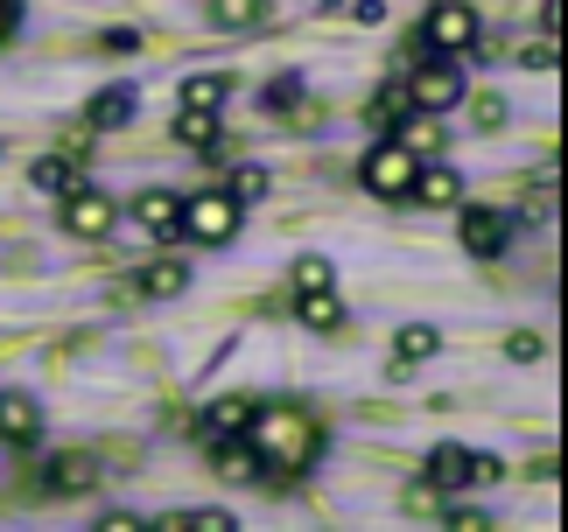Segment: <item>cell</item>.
I'll return each instance as SVG.
<instances>
[{
  "label": "cell",
  "mask_w": 568,
  "mask_h": 532,
  "mask_svg": "<svg viewBox=\"0 0 568 532\" xmlns=\"http://www.w3.org/2000/svg\"><path fill=\"white\" fill-rule=\"evenodd\" d=\"M134 287H141L148 301H176L183 287H190V266L183 259H155V266H141V274H134Z\"/></svg>",
  "instance_id": "14"
},
{
  "label": "cell",
  "mask_w": 568,
  "mask_h": 532,
  "mask_svg": "<svg viewBox=\"0 0 568 532\" xmlns=\"http://www.w3.org/2000/svg\"><path fill=\"white\" fill-rule=\"evenodd\" d=\"M393 350H400V365H422V358H435V350H443V329H428V323H407L400 337H393Z\"/></svg>",
  "instance_id": "21"
},
{
  "label": "cell",
  "mask_w": 568,
  "mask_h": 532,
  "mask_svg": "<svg viewBox=\"0 0 568 532\" xmlns=\"http://www.w3.org/2000/svg\"><path fill=\"white\" fill-rule=\"evenodd\" d=\"M42 434V413L29 392H0V441H36Z\"/></svg>",
  "instance_id": "13"
},
{
  "label": "cell",
  "mask_w": 568,
  "mask_h": 532,
  "mask_svg": "<svg viewBox=\"0 0 568 532\" xmlns=\"http://www.w3.org/2000/svg\"><path fill=\"white\" fill-rule=\"evenodd\" d=\"M92 483H99V462L92 456H57L50 462V491L57 498H78V491H92Z\"/></svg>",
  "instance_id": "17"
},
{
  "label": "cell",
  "mask_w": 568,
  "mask_h": 532,
  "mask_svg": "<svg viewBox=\"0 0 568 532\" xmlns=\"http://www.w3.org/2000/svg\"><path fill=\"white\" fill-rule=\"evenodd\" d=\"M540 350H548V344H540L534 329H513V337H506V358H513V365H534Z\"/></svg>",
  "instance_id": "30"
},
{
  "label": "cell",
  "mask_w": 568,
  "mask_h": 532,
  "mask_svg": "<svg viewBox=\"0 0 568 532\" xmlns=\"http://www.w3.org/2000/svg\"><path fill=\"white\" fill-rule=\"evenodd\" d=\"M239 434L253 441L260 477H274V483L310 477V470H316V456H323V420L302 407V399H274V407H253V420H246Z\"/></svg>",
  "instance_id": "1"
},
{
  "label": "cell",
  "mask_w": 568,
  "mask_h": 532,
  "mask_svg": "<svg viewBox=\"0 0 568 532\" xmlns=\"http://www.w3.org/2000/svg\"><path fill=\"white\" fill-rule=\"evenodd\" d=\"M134 525H141L134 512H99V532H134Z\"/></svg>",
  "instance_id": "35"
},
{
  "label": "cell",
  "mask_w": 568,
  "mask_h": 532,
  "mask_svg": "<svg viewBox=\"0 0 568 532\" xmlns=\"http://www.w3.org/2000/svg\"><path fill=\"white\" fill-rule=\"evenodd\" d=\"M253 420V399H217V407L204 413V434H239Z\"/></svg>",
  "instance_id": "22"
},
{
  "label": "cell",
  "mask_w": 568,
  "mask_h": 532,
  "mask_svg": "<svg viewBox=\"0 0 568 532\" xmlns=\"http://www.w3.org/2000/svg\"><path fill=\"white\" fill-rule=\"evenodd\" d=\"M506 238H513V217H506V211H485V204L464 211V253L498 259V253H506Z\"/></svg>",
  "instance_id": "8"
},
{
  "label": "cell",
  "mask_w": 568,
  "mask_h": 532,
  "mask_svg": "<svg viewBox=\"0 0 568 532\" xmlns=\"http://www.w3.org/2000/svg\"><path fill=\"white\" fill-rule=\"evenodd\" d=\"M337 280V266L323 259V253H310V259H295V287H331Z\"/></svg>",
  "instance_id": "26"
},
{
  "label": "cell",
  "mask_w": 568,
  "mask_h": 532,
  "mask_svg": "<svg viewBox=\"0 0 568 532\" xmlns=\"http://www.w3.org/2000/svg\"><path fill=\"white\" fill-rule=\"evenodd\" d=\"M407 105H414V99H407V84H400V78H393V84H379V99H373V105H365V120H379V126H393V120H400V113H407Z\"/></svg>",
  "instance_id": "24"
},
{
  "label": "cell",
  "mask_w": 568,
  "mask_h": 532,
  "mask_svg": "<svg viewBox=\"0 0 568 532\" xmlns=\"http://www.w3.org/2000/svg\"><path fill=\"white\" fill-rule=\"evenodd\" d=\"M519 63H527V71H555V63H561L555 35H548V42H534V50H519Z\"/></svg>",
  "instance_id": "32"
},
{
  "label": "cell",
  "mask_w": 568,
  "mask_h": 532,
  "mask_svg": "<svg viewBox=\"0 0 568 532\" xmlns=\"http://www.w3.org/2000/svg\"><path fill=\"white\" fill-rule=\"evenodd\" d=\"M134 84H105V92H92V105H84V126L92 133H113V126H126L134 120Z\"/></svg>",
  "instance_id": "11"
},
{
  "label": "cell",
  "mask_w": 568,
  "mask_h": 532,
  "mask_svg": "<svg viewBox=\"0 0 568 532\" xmlns=\"http://www.w3.org/2000/svg\"><path fill=\"white\" fill-rule=\"evenodd\" d=\"M344 14H352L358 29H379V21H386V0H344Z\"/></svg>",
  "instance_id": "31"
},
{
  "label": "cell",
  "mask_w": 568,
  "mask_h": 532,
  "mask_svg": "<svg viewBox=\"0 0 568 532\" xmlns=\"http://www.w3.org/2000/svg\"><path fill=\"white\" fill-rule=\"evenodd\" d=\"M176 141L183 147H211L217 141V105H183V113H176Z\"/></svg>",
  "instance_id": "20"
},
{
  "label": "cell",
  "mask_w": 568,
  "mask_h": 532,
  "mask_svg": "<svg viewBox=\"0 0 568 532\" xmlns=\"http://www.w3.org/2000/svg\"><path fill=\"white\" fill-rule=\"evenodd\" d=\"M204 14L217 29H260V21H267V0H204Z\"/></svg>",
  "instance_id": "19"
},
{
  "label": "cell",
  "mask_w": 568,
  "mask_h": 532,
  "mask_svg": "<svg viewBox=\"0 0 568 532\" xmlns=\"http://www.w3.org/2000/svg\"><path fill=\"white\" fill-rule=\"evenodd\" d=\"M295 316H302V329H337V323H344V301L331 295V287H302Z\"/></svg>",
  "instance_id": "18"
},
{
  "label": "cell",
  "mask_w": 568,
  "mask_h": 532,
  "mask_svg": "<svg viewBox=\"0 0 568 532\" xmlns=\"http://www.w3.org/2000/svg\"><path fill=\"white\" fill-rule=\"evenodd\" d=\"M470 483H477V456L456 449V441H443V449L428 456V491L435 498H456V491H470Z\"/></svg>",
  "instance_id": "7"
},
{
  "label": "cell",
  "mask_w": 568,
  "mask_h": 532,
  "mask_svg": "<svg viewBox=\"0 0 568 532\" xmlns=\"http://www.w3.org/2000/svg\"><path fill=\"white\" fill-rule=\"evenodd\" d=\"M162 532H225L232 525V512H217V504H211V512H169V519H155Z\"/></svg>",
  "instance_id": "23"
},
{
  "label": "cell",
  "mask_w": 568,
  "mask_h": 532,
  "mask_svg": "<svg viewBox=\"0 0 568 532\" xmlns=\"http://www.w3.org/2000/svg\"><path fill=\"white\" fill-rule=\"evenodd\" d=\"M92 50H99V57H134V50H141V35H134V29H105Z\"/></svg>",
  "instance_id": "29"
},
{
  "label": "cell",
  "mask_w": 568,
  "mask_h": 532,
  "mask_svg": "<svg viewBox=\"0 0 568 532\" xmlns=\"http://www.w3.org/2000/svg\"><path fill=\"white\" fill-rule=\"evenodd\" d=\"M393 126H400V147H407V154H443V120L422 113V105H407Z\"/></svg>",
  "instance_id": "15"
},
{
  "label": "cell",
  "mask_w": 568,
  "mask_h": 532,
  "mask_svg": "<svg viewBox=\"0 0 568 532\" xmlns=\"http://www.w3.org/2000/svg\"><path fill=\"white\" fill-rule=\"evenodd\" d=\"M470 120H477V133H498V126H506V99H498V92H485V99L470 105Z\"/></svg>",
  "instance_id": "27"
},
{
  "label": "cell",
  "mask_w": 568,
  "mask_h": 532,
  "mask_svg": "<svg viewBox=\"0 0 568 532\" xmlns=\"http://www.w3.org/2000/svg\"><path fill=\"white\" fill-rule=\"evenodd\" d=\"M407 196H422L428 211H456V204H464V175H456L449 162H422V168H414V190H407Z\"/></svg>",
  "instance_id": "10"
},
{
  "label": "cell",
  "mask_w": 568,
  "mask_h": 532,
  "mask_svg": "<svg viewBox=\"0 0 568 532\" xmlns=\"http://www.w3.org/2000/svg\"><path fill=\"white\" fill-rule=\"evenodd\" d=\"M295 99H302V78H281V84H267V113H288Z\"/></svg>",
  "instance_id": "33"
},
{
  "label": "cell",
  "mask_w": 568,
  "mask_h": 532,
  "mask_svg": "<svg viewBox=\"0 0 568 532\" xmlns=\"http://www.w3.org/2000/svg\"><path fill=\"white\" fill-rule=\"evenodd\" d=\"M232 196H239V204H260V196H267V168H239L232 175Z\"/></svg>",
  "instance_id": "28"
},
{
  "label": "cell",
  "mask_w": 568,
  "mask_h": 532,
  "mask_svg": "<svg viewBox=\"0 0 568 532\" xmlns=\"http://www.w3.org/2000/svg\"><path fill=\"white\" fill-rule=\"evenodd\" d=\"M29 183H36V196H71L84 175H78V162L71 154H42V162L29 168Z\"/></svg>",
  "instance_id": "16"
},
{
  "label": "cell",
  "mask_w": 568,
  "mask_h": 532,
  "mask_svg": "<svg viewBox=\"0 0 568 532\" xmlns=\"http://www.w3.org/2000/svg\"><path fill=\"white\" fill-rule=\"evenodd\" d=\"M400 84H407V99L422 105V113H443V105H456V99H464L456 57H422V63H414V78H400Z\"/></svg>",
  "instance_id": "5"
},
{
  "label": "cell",
  "mask_w": 568,
  "mask_h": 532,
  "mask_svg": "<svg viewBox=\"0 0 568 532\" xmlns=\"http://www.w3.org/2000/svg\"><path fill=\"white\" fill-rule=\"evenodd\" d=\"M120 225V211H113V196H105V190H71V196H63V232H71V238H105V232H113Z\"/></svg>",
  "instance_id": "6"
},
{
  "label": "cell",
  "mask_w": 568,
  "mask_h": 532,
  "mask_svg": "<svg viewBox=\"0 0 568 532\" xmlns=\"http://www.w3.org/2000/svg\"><path fill=\"white\" fill-rule=\"evenodd\" d=\"M211 470L225 477V483H253V477H260V456H253V441H246V434H217V449H211Z\"/></svg>",
  "instance_id": "12"
},
{
  "label": "cell",
  "mask_w": 568,
  "mask_h": 532,
  "mask_svg": "<svg viewBox=\"0 0 568 532\" xmlns=\"http://www.w3.org/2000/svg\"><path fill=\"white\" fill-rule=\"evenodd\" d=\"M422 57H470L477 50V8L470 0H428V21L414 35Z\"/></svg>",
  "instance_id": "2"
},
{
  "label": "cell",
  "mask_w": 568,
  "mask_h": 532,
  "mask_svg": "<svg viewBox=\"0 0 568 532\" xmlns=\"http://www.w3.org/2000/svg\"><path fill=\"white\" fill-rule=\"evenodd\" d=\"M344 8V0H316V14H337Z\"/></svg>",
  "instance_id": "37"
},
{
  "label": "cell",
  "mask_w": 568,
  "mask_h": 532,
  "mask_svg": "<svg viewBox=\"0 0 568 532\" xmlns=\"http://www.w3.org/2000/svg\"><path fill=\"white\" fill-rule=\"evenodd\" d=\"M449 525H456V532H477V525H485V512H470V504H456V512H449Z\"/></svg>",
  "instance_id": "36"
},
{
  "label": "cell",
  "mask_w": 568,
  "mask_h": 532,
  "mask_svg": "<svg viewBox=\"0 0 568 532\" xmlns=\"http://www.w3.org/2000/svg\"><path fill=\"white\" fill-rule=\"evenodd\" d=\"M239 196L232 190H196L183 196V238H196V246H225V238H239Z\"/></svg>",
  "instance_id": "3"
},
{
  "label": "cell",
  "mask_w": 568,
  "mask_h": 532,
  "mask_svg": "<svg viewBox=\"0 0 568 532\" xmlns=\"http://www.w3.org/2000/svg\"><path fill=\"white\" fill-rule=\"evenodd\" d=\"M134 225H141L148 238H183V196L141 190V196H134Z\"/></svg>",
  "instance_id": "9"
},
{
  "label": "cell",
  "mask_w": 568,
  "mask_h": 532,
  "mask_svg": "<svg viewBox=\"0 0 568 532\" xmlns=\"http://www.w3.org/2000/svg\"><path fill=\"white\" fill-rule=\"evenodd\" d=\"M225 92H232V78H217V71L183 78V105H225Z\"/></svg>",
  "instance_id": "25"
},
{
  "label": "cell",
  "mask_w": 568,
  "mask_h": 532,
  "mask_svg": "<svg viewBox=\"0 0 568 532\" xmlns=\"http://www.w3.org/2000/svg\"><path fill=\"white\" fill-rule=\"evenodd\" d=\"M414 168H422V154H407L400 141H379V147H365V162H358V183L386 196V204H400V196L414 190Z\"/></svg>",
  "instance_id": "4"
},
{
  "label": "cell",
  "mask_w": 568,
  "mask_h": 532,
  "mask_svg": "<svg viewBox=\"0 0 568 532\" xmlns=\"http://www.w3.org/2000/svg\"><path fill=\"white\" fill-rule=\"evenodd\" d=\"M21 29V0H0V42H8Z\"/></svg>",
  "instance_id": "34"
}]
</instances>
